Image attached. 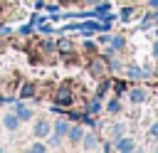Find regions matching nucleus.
<instances>
[{
    "label": "nucleus",
    "mask_w": 158,
    "mask_h": 153,
    "mask_svg": "<svg viewBox=\"0 0 158 153\" xmlns=\"http://www.w3.org/2000/svg\"><path fill=\"white\" fill-rule=\"evenodd\" d=\"M104 69H106V64H104V59H91V64H89V72L94 74V76H101L104 74Z\"/></svg>",
    "instance_id": "nucleus-2"
},
{
    "label": "nucleus",
    "mask_w": 158,
    "mask_h": 153,
    "mask_svg": "<svg viewBox=\"0 0 158 153\" xmlns=\"http://www.w3.org/2000/svg\"><path fill=\"white\" fill-rule=\"evenodd\" d=\"M84 146H86V148H96V136H91V133L84 136Z\"/></svg>",
    "instance_id": "nucleus-12"
},
{
    "label": "nucleus",
    "mask_w": 158,
    "mask_h": 153,
    "mask_svg": "<svg viewBox=\"0 0 158 153\" xmlns=\"http://www.w3.org/2000/svg\"><path fill=\"white\" fill-rule=\"evenodd\" d=\"M54 101L59 106H72L74 104V91H72V84H62L57 91H54Z\"/></svg>",
    "instance_id": "nucleus-1"
},
{
    "label": "nucleus",
    "mask_w": 158,
    "mask_h": 153,
    "mask_svg": "<svg viewBox=\"0 0 158 153\" xmlns=\"http://www.w3.org/2000/svg\"><path fill=\"white\" fill-rule=\"evenodd\" d=\"M151 5H153V7H158V0H151Z\"/></svg>",
    "instance_id": "nucleus-21"
},
{
    "label": "nucleus",
    "mask_w": 158,
    "mask_h": 153,
    "mask_svg": "<svg viewBox=\"0 0 158 153\" xmlns=\"http://www.w3.org/2000/svg\"><path fill=\"white\" fill-rule=\"evenodd\" d=\"M67 136H69V141H72V143H79V141L84 138V131H81L79 126H72V128L67 131Z\"/></svg>",
    "instance_id": "nucleus-3"
},
{
    "label": "nucleus",
    "mask_w": 158,
    "mask_h": 153,
    "mask_svg": "<svg viewBox=\"0 0 158 153\" xmlns=\"http://www.w3.org/2000/svg\"><path fill=\"white\" fill-rule=\"evenodd\" d=\"M57 49L64 54V52H72V49H74V44H72V39H67V37H64V39H59V42H57Z\"/></svg>",
    "instance_id": "nucleus-7"
},
{
    "label": "nucleus",
    "mask_w": 158,
    "mask_h": 153,
    "mask_svg": "<svg viewBox=\"0 0 158 153\" xmlns=\"http://www.w3.org/2000/svg\"><path fill=\"white\" fill-rule=\"evenodd\" d=\"M128 99H131L133 104H141V101L146 99V91H143V89H131V91H128Z\"/></svg>",
    "instance_id": "nucleus-5"
},
{
    "label": "nucleus",
    "mask_w": 158,
    "mask_h": 153,
    "mask_svg": "<svg viewBox=\"0 0 158 153\" xmlns=\"http://www.w3.org/2000/svg\"><path fill=\"white\" fill-rule=\"evenodd\" d=\"M114 89H116V94H121V91L126 89V84H121V81H116V84H114Z\"/></svg>",
    "instance_id": "nucleus-17"
},
{
    "label": "nucleus",
    "mask_w": 158,
    "mask_h": 153,
    "mask_svg": "<svg viewBox=\"0 0 158 153\" xmlns=\"http://www.w3.org/2000/svg\"><path fill=\"white\" fill-rule=\"evenodd\" d=\"M59 2H64V5H67V2H72V0H59Z\"/></svg>",
    "instance_id": "nucleus-22"
},
{
    "label": "nucleus",
    "mask_w": 158,
    "mask_h": 153,
    "mask_svg": "<svg viewBox=\"0 0 158 153\" xmlns=\"http://www.w3.org/2000/svg\"><path fill=\"white\" fill-rule=\"evenodd\" d=\"M151 133H158V123H156V126H153V128H151Z\"/></svg>",
    "instance_id": "nucleus-20"
},
{
    "label": "nucleus",
    "mask_w": 158,
    "mask_h": 153,
    "mask_svg": "<svg viewBox=\"0 0 158 153\" xmlns=\"http://www.w3.org/2000/svg\"><path fill=\"white\" fill-rule=\"evenodd\" d=\"M17 118L20 121H27V118H32V111L25 109V106H17Z\"/></svg>",
    "instance_id": "nucleus-10"
},
{
    "label": "nucleus",
    "mask_w": 158,
    "mask_h": 153,
    "mask_svg": "<svg viewBox=\"0 0 158 153\" xmlns=\"http://www.w3.org/2000/svg\"><path fill=\"white\" fill-rule=\"evenodd\" d=\"M0 22H2V20H0Z\"/></svg>",
    "instance_id": "nucleus-24"
},
{
    "label": "nucleus",
    "mask_w": 158,
    "mask_h": 153,
    "mask_svg": "<svg viewBox=\"0 0 158 153\" xmlns=\"http://www.w3.org/2000/svg\"><path fill=\"white\" fill-rule=\"evenodd\" d=\"M84 49H86V52H94L96 44H94V42H84Z\"/></svg>",
    "instance_id": "nucleus-16"
},
{
    "label": "nucleus",
    "mask_w": 158,
    "mask_h": 153,
    "mask_svg": "<svg viewBox=\"0 0 158 153\" xmlns=\"http://www.w3.org/2000/svg\"><path fill=\"white\" fill-rule=\"evenodd\" d=\"M35 133H37V136H47V133H49V123H47V121H37Z\"/></svg>",
    "instance_id": "nucleus-8"
},
{
    "label": "nucleus",
    "mask_w": 158,
    "mask_h": 153,
    "mask_svg": "<svg viewBox=\"0 0 158 153\" xmlns=\"http://www.w3.org/2000/svg\"><path fill=\"white\" fill-rule=\"evenodd\" d=\"M54 131H57V136H59V138H62V136H67V131H69L67 121H57V123H54Z\"/></svg>",
    "instance_id": "nucleus-9"
},
{
    "label": "nucleus",
    "mask_w": 158,
    "mask_h": 153,
    "mask_svg": "<svg viewBox=\"0 0 158 153\" xmlns=\"http://www.w3.org/2000/svg\"><path fill=\"white\" fill-rule=\"evenodd\" d=\"M2 121H5V128L15 131V128H17V121H20V118H17V114H7V116H5Z\"/></svg>",
    "instance_id": "nucleus-6"
},
{
    "label": "nucleus",
    "mask_w": 158,
    "mask_h": 153,
    "mask_svg": "<svg viewBox=\"0 0 158 153\" xmlns=\"http://www.w3.org/2000/svg\"><path fill=\"white\" fill-rule=\"evenodd\" d=\"M89 111H91V114H94V111H99V99H96V101H91V104H89Z\"/></svg>",
    "instance_id": "nucleus-18"
},
{
    "label": "nucleus",
    "mask_w": 158,
    "mask_h": 153,
    "mask_svg": "<svg viewBox=\"0 0 158 153\" xmlns=\"http://www.w3.org/2000/svg\"><path fill=\"white\" fill-rule=\"evenodd\" d=\"M133 12H136V10H133V7H126V10H123V12H121V20H123V22H128V20H131V17H133Z\"/></svg>",
    "instance_id": "nucleus-13"
},
{
    "label": "nucleus",
    "mask_w": 158,
    "mask_h": 153,
    "mask_svg": "<svg viewBox=\"0 0 158 153\" xmlns=\"http://www.w3.org/2000/svg\"><path fill=\"white\" fill-rule=\"evenodd\" d=\"M153 54H156V57H158V42H156V44H153Z\"/></svg>",
    "instance_id": "nucleus-19"
},
{
    "label": "nucleus",
    "mask_w": 158,
    "mask_h": 153,
    "mask_svg": "<svg viewBox=\"0 0 158 153\" xmlns=\"http://www.w3.org/2000/svg\"><path fill=\"white\" fill-rule=\"evenodd\" d=\"M32 94H35V81H25L22 89H20V99H27V96H32Z\"/></svg>",
    "instance_id": "nucleus-4"
},
{
    "label": "nucleus",
    "mask_w": 158,
    "mask_h": 153,
    "mask_svg": "<svg viewBox=\"0 0 158 153\" xmlns=\"http://www.w3.org/2000/svg\"><path fill=\"white\" fill-rule=\"evenodd\" d=\"M116 148H118V151H131V148H133V143H131V138H118Z\"/></svg>",
    "instance_id": "nucleus-11"
},
{
    "label": "nucleus",
    "mask_w": 158,
    "mask_h": 153,
    "mask_svg": "<svg viewBox=\"0 0 158 153\" xmlns=\"http://www.w3.org/2000/svg\"><path fill=\"white\" fill-rule=\"evenodd\" d=\"M86 2H91V5H94V2H96V0H86Z\"/></svg>",
    "instance_id": "nucleus-23"
},
{
    "label": "nucleus",
    "mask_w": 158,
    "mask_h": 153,
    "mask_svg": "<svg viewBox=\"0 0 158 153\" xmlns=\"http://www.w3.org/2000/svg\"><path fill=\"white\" fill-rule=\"evenodd\" d=\"M111 44H114V49H123L126 39H123V37H114V39H111Z\"/></svg>",
    "instance_id": "nucleus-14"
},
{
    "label": "nucleus",
    "mask_w": 158,
    "mask_h": 153,
    "mask_svg": "<svg viewBox=\"0 0 158 153\" xmlns=\"http://www.w3.org/2000/svg\"><path fill=\"white\" fill-rule=\"evenodd\" d=\"M118 109H121V106H118V101H111V104H109V111H111V114H116Z\"/></svg>",
    "instance_id": "nucleus-15"
}]
</instances>
